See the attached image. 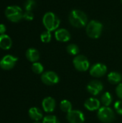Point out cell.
Masks as SVG:
<instances>
[{
  "label": "cell",
  "mask_w": 122,
  "mask_h": 123,
  "mask_svg": "<svg viewBox=\"0 0 122 123\" xmlns=\"http://www.w3.org/2000/svg\"><path fill=\"white\" fill-rule=\"evenodd\" d=\"M68 20L70 25L76 28L86 27L88 23L86 14L80 9H73L69 14Z\"/></svg>",
  "instance_id": "obj_1"
},
{
  "label": "cell",
  "mask_w": 122,
  "mask_h": 123,
  "mask_svg": "<svg viewBox=\"0 0 122 123\" xmlns=\"http://www.w3.org/2000/svg\"><path fill=\"white\" fill-rule=\"evenodd\" d=\"M42 23L44 27L46 28V30L52 32L58 29L60 24V20L55 13L48 12L44 14Z\"/></svg>",
  "instance_id": "obj_2"
},
{
  "label": "cell",
  "mask_w": 122,
  "mask_h": 123,
  "mask_svg": "<svg viewBox=\"0 0 122 123\" xmlns=\"http://www.w3.org/2000/svg\"><path fill=\"white\" fill-rule=\"evenodd\" d=\"M86 31L89 37L97 39L101 35L103 31V25L101 22L97 20H91L87 24L86 27Z\"/></svg>",
  "instance_id": "obj_3"
},
{
  "label": "cell",
  "mask_w": 122,
  "mask_h": 123,
  "mask_svg": "<svg viewBox=\"0 0 122 123\" xmlns=\"http://www.w3.org/2000/svg\"><path fill=\"white\" fill-rule=\"evenodd\" d=\"M5 16L12 22H18L23 18V12L19 6H9L5 9Z\"/></svg>",
  "instance_id": "obj_4"
},
{
  "label": "cell",
  "mask_w": 122,
  "mask_h": 123,
  "mask_svg": "<svg viewBox=\"0 0 122 123\" xmlns=\"http://www.w3.org/2000/svg\"><path fill=\"white\" fill-rule=\"evenodd\" d=\"M98 117L102 123H110L114 120L115 115L114 111L109 107H103L99 110Z\"/></svg>",
  "instance_id": "obj_5"
},
{
  "label": "cell",
  "mask_w": 122,
  "mask_h": 123,
  "mask_svg": "<svg viewBox=\"0 0 122 123\" xmlns=\"http://www.w3.org/2000/svg\"><path fill=\"white\" fill-rule=\"evenodd\" d=\"M73 66L76 68V70L78 71H86L88 69L90 66V63L88 58L83 55H76L73 59Z\"/></svg>",
  "instance_id": "obj_6"
},
{
  "label": "cell",
  "mask_w": 122,
  "mask_h": 123,
  "mask_svg": "<svg viewBox=\"0 0 122 123\" xmlns=\"http://www.w3.org/2000/svg\"><path fill=\"white\" fill-rule=\"evenodd\" d=\"M41 80L45 84L51 86L59 82V76L56 73L49 71L42 74L41 76Z\"/></svg>",
  "instance_id": "obj_7"
},
{
  "label": "cell",
  "mask_w": 122,
  "mask_h": 123,
  "mask_svg": "<svg viewBox=\"0 0 122 123\" xmlns=\"http://www.w3.org/2000/svg\"><path fill=\"white\" fill-rule=\"evenodd\" d=\"M17 60V58L13 55H6L4 56L0 61V67L4 70H10L14 68Z\"/></svg>",
  "instance_id": "obj_8"
},
{
  "label": "cell",
  "mask_w": 122,
  "mask_h": 123,
  "mask_svg": "<svg viewBox=\"0 0 122 123\" xmlns=\"http://www.w3.org/2000/svg\"><path fill=\"white\" fill-rule=\"evenodd\" d=\"M67 120L70 123H83L85 116L79 110H71L67 115Z\"/></svg>",
  "instance_id": "obj_9"
},
{
  "label": "cell",
  "mask_w": 122,
  "mask_h": 123,
  "mask_svg": "<svg viewBox=\"0 0 122 123\" xmlns=\"http://www.w3.org/2000/svg\"><path fill=\"white\" fill-rule=\"evenodd\" d=\"M107 71V67L106 65L98 63L94 64L90 69V74L93 77H101L106 74Z\"/></svg>",
  "instance_id": "obj_10"
},
{
  "label": "cell",
  "mask_w": 122,
  "mask_h": 123,
  "mask_svg": "<svg viewBox=\"0 0 122 123\" xmlns=\"http://www.w3.org/2000/svg\"><path fill=\"white\" fill-rule=\"evenodd\" d=\"M103 88H104V86L101 81L93 80L88 84L87 91L88 92L89 94L93 96H96L102 92Z\"/></svg>",
  "instance_id": "obj_11"
},
{
  "label": "cell",
  "mask_w": 122,
  "mask_h": 123,
  "mask_svg": "<svg viewBox=\"0 0 122 123\" xmlns=\"http://www.w3.org/2000/svg\"><path fill=\"white\" fill-rule=\"evenodd\" d=\"M55 37L59 42H63V43L68 42L70 39V33L66 29L64 28L58 29L55 31Z\"/></svg>",
  "instance_id": "obj_12"
},
{
  "label": "cell",
  "mask_w": 122,
  "mask_h": 123,
  "mask_svg": "<svg viewBox=\"0 0 122 123\" xmlns=\"http://www.w3.org/2000/svg\"><path fill=\"white\" fill-rule=\"evenodd\" d=\"M42 108H43L45 112H52L55 109L56 103H55V99L53 98H52L50 97H48L45 98L42 100Z\"/></svg>",
  "instance_id": "obj_13"
},
{
  "label": "cell",
  "mask_w": 122,
  "mask_h": 123,
  "mask_svg": "<svg viewBox=\"0 0 122 123\" xmlns=\"http://www.w3.org/2000/svg\"><path fill=\"white\" fill-rule=\"evenodd\" d=\"M85 107L89 111H95L99 109L100 102L96 98H89L84 103Z\"/></svg>",
  "instance_id": "obj_14"
},
{
  "label": "cell",
  "mask_w": 122,
  "mask_h": 123,
  "mask_svg": "<svg viewBox=\"0 0 122 123\" xmlns=\"http://www.w3.org/2000/svg\"><path fill=\"white\" fill-rule=\"evenodd\" d=\"M12 45V39L6 34L0 35V48L3 50H9Z\"/></svg>",
  "instance_id": "obj_15"
},
{
  "label": "cell",
  "mask_w": 122,
  "mask_h": 123,
  "mask_svg": "<svg viewBox=\"0 0 122 123\" xmlns=\"http://www.w3.org/2000/svg\"><path fill=\"white\" fill-rule=\"evenodd\" d=\"M26 57L30 62L35 63L40 59V53L35 48H29L26 51Z\"/></svg>",
  "instance_id": "obj_16"
},
{
  "label": "cell",
  "mask_w": 122,
  "mask_h": 123,
  "mask_svg": "<svg viewBox=\"0 0 122 123\" xmlns=\"http://www.w3.org/2000/svg\"><path fill=\"white\" fill-rule=\"evenodd\" d=\"M29 116L33 120L38 121L42 118V114L40 109L37 107H32L29 110Z\"/></svg>",
  "instance_id": "obj_17"
},
{
  "label": "cell",
  "mask_w": 122,
  "mask_h": 123,
  "mask_svg": "<svg viewBox=\"0 0 122 123\" xmlns=\"http://www.w3.org/2000/svg\"><path fill=\"white\" fill-rule=\"evenodd\" d=\"M108 80L112 84H119L122 81V76L119 73L116 71H112L108 75Z\"/></svg>",
  "instance_id": "obj_18"
},
{
  "label": "cell",
  "mask_w": 122,
  "mask_h": 123,
  "mask_svg": "<svg viewBox=\"0 0 122 123\" xmlns=\"http://www.w3.org/2000/svg\"><path fill=\"white\" fill-rule=\"evenodd\" d=\"M112 100H113V97L111 96V94L106 92H105L102 96H101V103L104 105V107H108L109 106L111 102H112Z\"/></svg>",
  "instance_id": "obj_19"
},
{
  "label": "cell",
  "mask_w": 122,
  "mask_h": 123,
  "mask_svg": "<svg viewBox=\"0 0 122 123\" xmlns=\"http://www.w3.org/2000/svg\"><path fill=\"white\" fill-rule=\"evenodd\" d=\"M60 110L63 112L68 113V112H70L72 110V105H71V103L68 100L64 99V100H63L60 102Z\"/></svg>",
  "instance_id": "obj_20"
},
{
  "label": "cell",
  "mask_w": 122,
  "mask_h": 123,
  "mask_svg": "<svg viewBox=\"0 0 122 123\" xmlns=\"http://www.w3.org/2000/svg\"><path fill=\"white\" fill-rule=\"evenodd\" d=\"M67 52L71 55H77L79 53V48L76 44H70L67 46Z\"/></svg>",
  "instance_id": "obj_21"
},
{
  "label": "cell",
  "mask_w": 122,
  "mask_h": 123,
  "mask_svg": "<svg viewBox=\"0 0 122 123\" xmlns=\"http://www.w3.org/2000/svg\"><path fill=\"white\" fill-rule=\"evenodd\" d=\"M32 70L33 71L34 73H35L37 74H42L43 72L44 67H43V66L40 63L35 62L32 66Z\"/></svg>",
  "instance_id": "obj_22"
},
{
  "label": "cell",
  "mask_w": 122,
  "mask_h": 123,
  "mask_svg": "<svg viewBox=\"0 0 122 123\" xmlns=\"http://www.w3.org/2000/svg\"><path fill=\"white\" fill-rule=\"evenodd\" d=\"M51 38H52L51 32L50 31H48V30H46V31L43 32L41 34V35H40L41 41L43 42V43H47L50 42Z\"/></svg>",
  "instance_id": "obj_23"
},
{
  "label": "cell",
  "mask_w": 122,
  "mask_h": 123,
  "mask_svg": "<svg viewBox=\"0 0 122 123\" xmlns=\"http://www.w3.org/2000/svg\"><path fill=\"white\" fill-rule=\"evenodd\" d=\"M24 6L26 11H32L36 6V1L35 0H26Z\"/></svg>",
  "instance_id": "obj_24"
},
{
  "label": "cell",
  "mask_w": 122,
  "mask_h": 123,
  "mask_svg": "<svg viewBox=\"0 0 122 123\" xmlns=\"http://www.w3.org/2000/svg\"><path fill=\"white\" fill-rule=\"evenodd\" d=\"M42 123H60V122L55 116L48 115L44 117Z\"/></svg>",
  "instance_id": "obj_25"
},
{
  "label": "cell",
  "mask_w": 122,
  "mask_h": 123,
  "mask_svg": "<svg viewBox=\"0 0 122 123\" xmlns=\"http://www.w3.org/2000/svg\"><path fill=\"white\" fill-rule=\"evenodd\" d=\"M23 18L27 21H31L34 19V14L32 11H25L23 13Z\"/></svg>",
  "instance_id": "obj_26"
},
{
  "label": "cell",
  "mask_w": 122,
  "mask_h": 123,
  "mask_svg": "<svg viewBox=\"0 0 122 123\" xmlns=\"http://www.w3.org/2000/svg\"><path fill=\"white\" fill-rule=\"evenodd\" d=\"M114 108L116 111V112L119 115H122V100H119L117 102H116V103L114 104Z\"/></svg>",
  "instance_id": "obj_27"
},
{
  "label": "cell",
  "mask_w": 122,
  "mask_h": 123,
  "mask_svg": "<svg viewBox=\"0 0 122 123\" xmlns=\"http://www.w3.org/2000/svg\"><path fill=\"white\" fill-rule=\"evenodd\" d=\"M116 93L117 94V96L119 97V98H120L122 100V83L119 84L116 89Z\"/></svg>",
  "instance_id": "obj_28"
},
{
  "label": "cell",
  "mask_w": 122,
  "mask_h": 123,
  "mask_svg": "<svg viewBox=\"0 0 122 123\" xmlns=\"http://www.w3.org/2000/svg\"><path fill=\"white\" fill-rule=\"evenodd\" d=\"M6 32V26L3 24H0V35L5 34Z\"/></svg>",
  "instance_id": "obj_29"
},
{
  "label": "cell",
  "mask_w": 122,
  "mask_h": 123,
  "mask_svg": "<svg viewBox=\"0 0 122 123\" xmlns=\"http://www.w3.org/2000/svg\"><path fill=\"white\" fill-rule=\"evenodd\" d=\"M40 123V122H35V123Z\"/></svg>",
  "instance_id": "obj_30"
},
{
  "label": "cell",
  "mask_w": 122,
  "mask_h": 123,
  "mask_svg": "<svg viewBox=\"0 0 122 123\" xmlns=\"http://www.w3.org/2000/svg\"><path fill=\"white\" fill-rule=\"evenodd\" d=\"M121 1H122V0H121Z\"/></svg>",
  "instance_id": "obj_31"
}]
</instances>
